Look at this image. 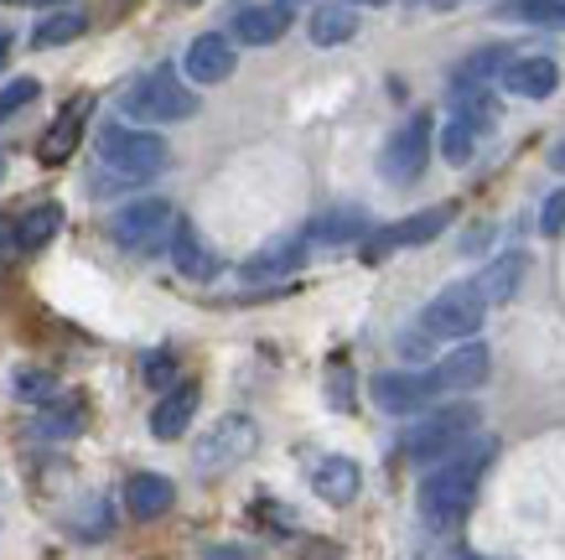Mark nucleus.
Listing matches in <instances>:
<instances>
[{
	"label": "nucleus",
	"instance_id": "nucleus-1",
	"mask_svg": "<svg viewBox=\"0 0 565 560\" xmlns=\"http://www.w3.org/2000/svg\"><path fill=\"white\" fill-rule=\"evenodd\" d=\"M493 462V436H472L462 452H451L446 462H436L426 477H420V493H415V509L430 529H457L478 504L482 473Z\"/></svg>",
	"mask_w": 565,
	"mask_h": 560
},
{
	"label": "nucleus",
	"instance_id": "nucleus-2",
	"mask_svg": "<svg viewBox=\"0 0 565 560\" xmlns=\"http://www.w3.org/2000/svg\"><path fill=\"white\" fill-rule=\"evenodd\" d=\"M120 109H125V119H136V125H172V119L198 115V94H192V84L177 68H151L125 88Z\"/></svg>",
	"mask_w": 565,
	"mask_h": 560
},
{
	"label": "nucleus",
	"instance_id": "nucleus-3",
	"mask_svg": "<svg viewBox=\"0 0 565 560\" xmlns=\"http://www.w3.org/2000/svg\"><path fill=\"white\" fill-rule=\"evenodd\" d=\"M99 161H104V171L125 187L151 182L156 171L167 167V140L151 136L146 125H104L99 130Z\"/></svg>",
	"mask_w": 565,
	"mask_h": 560
},
{
	"label": "nucleus",
	"instance_id": "nucleus-4",
	"mask_svg": "<svg viewBox=\"0 0 565 560\" xmlns=\"http://www.w3.org/2000/svg\"><path fill=\"white\" fill-rule=\"evenodd\" d=\"M478 436V405H436L420 410V421L405 431V457L411 462H446Z\"/></svg>",
	"mask_w": 565,
	"mask_h": 560
},
{
	"label": "nucleus",
	"instance_id": "nucleus-5",
	"mask_svg": "<svg viewBox=\"0 0 565 560\" xmlns=\"http://www.w3.org/2000/svg\"><path fill=\"white\" fill-rule=\"evenodd\" d=\"M482 317H488V302H482L478 281H457V286L436 290L420 311V327H426L436 342H467L482 332Z\"/></svg>",
	"mask_w": 565,
	"mask_h": 560
},
{
	"label": "nucleus",
	"instance_id": "nucleus-6",
	"mask_svg": "<svg viewBox=\"0 0 565 560\" xmlns=\"http://www.w3.org/2000/svg\"><path fill=\"white\" fill-rule=\"evenodd\" d=\"M430 140H436V125H430V109H415L379 151V177L390 187H411L420 182V171L430 161Z\"/></svg>",
	"mask_w": 565,
	"mask_h": 560
},
{
	"label": "nucleus",
	"instance_id": "nucleus-7",
	"mask_svg": "<svg viewBox=\"0 0 565 560\" xmlns=\"http://www.w3.org/2000/svg\"><path fill=\"white\" fill-rule=\"evenodd\" d=\"M259 446V425L249 415H218L207 425V436L192 446V467L198 473H234L239 462L255 457Z\"/></svg>",
	"mask_w": 565,
	"mask_h": 560
},
{
	"label": "nucleus",
	"instance_id": "nucleus-8",
	"mask_svg": "<svg viewBox=\"0 0 565 560\" xmlns=\"http://www.w3.org/2000/svg\"><path fill=\"white\" fill-rule=\"evenodd\" d=\"M177 223L182 219H177V208L167 198H136V203H125L109 219V234L125 250H161V244H172Z\"/></svg>",
	"mask_w": 565,
	"mask_h": 560
},
{
	"label": "nucleus",
	"instance_id": "nucleus-9",
	"mask_svg": "<svg viewBox=\"0 0 565 560\" xmlns=\"http://www.w3.org/2000/svg\"><path fill=\"white\" fill-rule=\"evenodd\" d=\"M436 394H441V384L430 369H390L374 379V405L390 415H420V410H430Z\"/></svg>",
	"mask_w": 565,
	"mask_h": 560
},
{
	"label": "nucleus",
	"instance_id": "nucleus-10",
	"mask_svg": "<svg viewBox=\"0 0 565 560\" xmlns=\"http://www.w3.org/2000/svg\"><path fill=\"white\" fill-rule=\"evenodd\" d=\"M451 213H457L451 203L420 208V213H411V219L390 223V229H379V234L369 239V250H363V255L379 260V255H394V250H415V244H430L436 234H446V223H451Z\"/></svg>",
	"mask_w": 565,
	"mask_h": 560
},
{
	"label": "nucleus",
	"instance_id": "nucleus-11",
	"mask_svg": "<svg viewBox=\"0 0 565 560\" xmlns=\"http://www.w3.org/2000/svg\"><path fill=\"white\" fill-rule=\"evenodd\" d=\"M488 369H493V353L482 348L478 338H467L457 342L451 353L436 358V384H441V394H462V390H478L482 379H488Z\"/></svg>",
	"mask_w": 565,
	"mask_h": 560
},
{
	"label": "nucleus",
	"instance_id": "nucleus-12",
	"mask_svg": "<svg viewBox=\"0 0 565 560\" xmlns=\"http://www.w3.org/2000/svg\"><path fill=\"white\" fill-rule=\"evenodd\" d=\"M234 68H239V52H234V36L223 32L192 36L188 57H182V73L192 84H223V78H234Z\"/></svg>",
	"mask_w": 565,
	"mask_h": 560
},
{
	"label": "nucleus",
	"instance_id": "nucleus-13",
	"mask_svg": "<svg viewBox=\"0 0 565 560\" xmlns=\"http://www.w3.org/2000/svg\"><path fill=\"white\" fill-rule=\"evenodd\" d=\"M88 109H94V99L88 94H78V99H68L63 109H57V119L47 125V136H42V161L47 167H63L73 151H78V140H84V125H88Z\"/></svg>",
	"mask_w": 565,
	"mask_h": 560
},
{
	"label": "nucleus",
	"instance_id": "nucleus-14",
	"mask_svg": "<svg viewBox=\"0 0 565 560\" xmlns=\"http://www.w3.org/2000/svg\"><path fill=\"white\" fill-rule=\"evenodd\" d=\"M311 239L307 234H280L270 239L265 250H255V255L244 260V281H275V275H296L301 271V260H307Z\"/></svg>",
	"mask_w": 565,
	"mask_h": 560
},
{
	"label": "nucleus",
	"instance_id": "nucleus-15",
	"mask_svg": "<svg viewBox=\"0 0 565 560\" xmlns=\"http://www.w3.org/2000/svg\"><path fill=\"white\" fill-rule=\"evenodd\" d=\"M172 504H177L172 477L136 473L130 483H125V509H130V519H140V525H151V519H161V514H172Z\"/></svg>",
	"mask_w": 565,
	"mask_h": 560
},
{
	"label": "nucleus",
	"instance_id": "nucleus-16",
	"mask_svg": "<svg viewBox=\"0 0 565 560\" xmlns=\"http://www.w3.org/2000/svg\"><path fill=\"white\" fill-rule=\"evenodd\" d=\"M498 84L519 94V99H550L555 84H561V68H555V57H514L509 68L498 73Z\"/></svg>",
	"mask_w": 565,
	"mask_h": 560
},
{
	"label": "nucleus",
	"instance_id": "nucleus-17",
	"mask_svg": "<svg viewBox=\"0 0 565 560\" xmlns=\"http://www.w3.org/2000/svg\"><path fill=\"white\" fill-rule=\"evenodd\" d=\"M311 488H317V498L322 504H332V509H343V504H353L363 488V473L353 457H322L317 467H311Z\"/></svg>",
	"mask_w": 565,
	"mask_h": 560
},
{
	"label": "nucleus",
	"instance_id": "nucleus-18",
	"mask_svg": "<svg viewBox=\"0 0 565 560\" xmlns=\"http://www.w3.org/2000/svg\"><path fill=\"white\" fill-rule=\"evenodd\" d=\"M524 271H530V255L524 250H509V255H498L482 265V275H472L482 290V302L488 306H503V302H514L519 286H524Z\"/></svg>",
	"mask_w": 565,
	"mask_h": 560
},
{
	"label": "nucleus",
	"instance_id": "nucleus-19",
	"mask_svg": "<svg viewBox=\"0 0 565 560\" xmlns=\"http://www.w3.org/2000/svg\"><path fill=\"white\" fill-rule=\"evenodd\" d=\"M291 27V11L270 0V6H244L239 17H234V36H239L244 47H275L280 36Z\"/></svg>",
	"mask_w": 565,
	"mask_h": 560
},
{
	"label": "nucleus",
	"instance_id": "nucleus-20",
	"mask_svg": "<svg viewBox=\"0 0 565 560\" xmlns=\"http://www.w3.org/2000/svg\"><path fill=\"white\" fill-rule=\"evenodd\" d=\"M198 400H203L198 384H177V390H167L151 410V431L161 436V442H177V436L192 425V415H198Z\"/></svg>",
	"mask_w": 565,
	"mask_h": 560
},
{
	"label": "nucleus",
	"instance_id": "nucleus-21",
	"mask_svg": "<svg viewBox=\"0 0 565 560\" xmlns=\"http://www.w3.org/2000/svg\"><path fill=\"white\" fill-rule=\"evenodd\" d=\"M307 36L317 42V47H343V42H353V36H359V11H353L348 0H327V6H317V11H311Z\"/></svg>",
	"mask_w": 565,
	"mask_h": 560
},
{
	"label": "nucleus",
	"instance_id": "nucleus-22",
	"mask_svg": "<svg viewBox=\"0 0 565 560\" xmlns=\"http://www.w3.org/2000/svg\"><path fill=\"white\" fill-rule=\"evenodd\" d=\"M301 234L311 239V244H353V239L374 234V223H369V213L363 208H332V213H322V219H311Z\"/></svg>",
	"mask_w": 565,
	"mask_h": 560
},
{
	"label": "nucleus",
	"instance_id": "nucleus-23",
	"mask_svg": "<svg viewBox=\"0 0 565 560\" xmlns=\"http://www.w3.org/2000/svg\"><path fill=\"white\" fill-rule=\"evenodd\" d=\"M167 250H172V265L188 275V281H213V275H218V255H213L203 239H198V229H192V223H177V234H172V244H167Z\"/></svg>",
	"mask_w": 565,
	"mask_h": 560
},
{
	"label": "nucleus",
	"instance_id": "nucleus-24",
	"mask_svg": "<svg viewBox=\"0 0 565 560\" xmlns=\"http://www.w3.org/2000/svg\"><path fill=\"white\" fill-rule=\"evenodd\" d=\"M84 394H57V400H47L42 405V415H36V431H47V436H73V431H84Z\"/></svg>",
	"mask_w": 565,
	"mask_h": 560
},
{
	"label": "nucleus",
	"instance_id": "nucleus-25",
	"mask_svg": "<svg viewBox=\"0 0 565 560\" xmlns=\"http://www.w3.org/2000/svg\"><path fill=\"white\" fill-rule=\"evenodd\" d=\"M57 229H63V208H57V203H36L32 213L17 223V244L32 255V250H42V244H52V239H57Z\"/></svg>",
	"mask_w": 565,
	"mask_h": 560
},
{
	"label": "nucleus",
	"instance_id": "nucleus-26",
	"mask_svg": "<svg viewBox=\"0 0 565 560\" xmlns=\"http://www.w3.org/2000/svg\"><path fill=\"white\" fill-rule=\"evenodd\" d=\"M478 136H482V125H472V119H451L441 130V156L451 161V167H467L472 156H478Z\"/></svg>",
	"mask_w": 565,
	"mask_h": 560
},
{
	"label": "nucleus",
	"instance_id": "nucleus-27",
	"mask_svg": "<svg viewBox=\"0 0 565 560\" xmlns=\"http://www.w3.org/2000/svg\"><path fill=\"white\" fill-rule=\"evenodd\" d=\"M88 32V17L84 11H57V17H47L42 27L32 32L36 47H63V42H73V36Z\"/></svg>",
	"mask_w": 565,
	"mask_h": 560
},
{
	"label": "nucleus",
	"instance_id": "nucleus-28",
	"mask_svg": "<svg viewBox=\"0 0 565 560\" xmlns=\"http://www.w3.org/2000/svg\"><path fill=\"white\" fill-rule=\"evenodd\" d=\"M32 99H36V78H17V84H6L0 88V125H6L11 115H21Z\"/></svg>",
	"mask_w": 565,
	"mask_h": 560
},
{
	"label": "nucleus",
	"instance_id": "nucleus-29",
	"mask_svg": "<svg viewBox=\"0 0 565 560\" xmlns=\"http://www.w3.org/2000/svg\"><path fill=\"white\" fill-rule=\"evenodd\" d=\"M327 394H332L338 410L353 405V369H348V363H332V369H327Z\"/></svg>",
	"mask_w": 565,
	"mask_h": 560
},
{
	"label": "nucleus",
	"instance_id": "nucleus-30",
	"mask_svg": "<svg viewBox=\"0 0 565 560\" xmlns=\"http://www.w3.org/2000/svg\"><path fill=\"white\" fill-rule=\"evenodd\" d=\"M540 229H545L550 239H555V234H565V187H561V192H550V198H545V208H540Z\"/></svg>",
	"mask_w": 565,
	"mask_h": 560
},
{
	"label": "nucleus",
	"instance_id": "nucleus-31",
	"mask_svg": "<svg viewBox=\"0 0 565 560\" xmlns=\"http://www.w3.org/2000/svg\"><path fill=\"white\" fill-rule=\"evenodd\" d=\"M17 394L21 400H32V405H47L52 373H17Z\"/></svg>",
	"mask_w": 565,
	"mask_h": 560
},
{
	"label": "nucleus",
	"instance_id": "nucleus-32",
	"mask_svg": "<svg viewBox=\"0 0 565 560\" xmlns=\"http://www.w3.org/2000/svg\"><path fill=\"white\" fill-rule=\"evenodd\" d=\"M172 373H177V358H167V353H156L151 363H146V379H151L156 390H167V384H172Z\"/></svg>",
	"mask_w": 565,
	"mask_h": 560
},
{
	"label": "nucleus",
	"instance_id": "nucleus-33",
	"mask_svg": "<svg viewBox=\"0 0 565 560\" xmlns=\"http://www.w3.org/2000/svg\"><path fill=\"white\" fill-rule=\"evenodd\" d=\"M203 560H244V550H234V545H218V550H207Z\"/></svg>",
	"mask_w": 565,
	"mask_h": 560
},
{
	"label": "nucleus",
	"instance_id": "nucleus-34",
	"mask_svg": "<svg viewBox=\"0 0 565 560\" xmlns=\"http://www.w3.org/2000/svg\"><path fill=\"white\" fill-rule=\"evenodd\" d=\"M6 57H11V32L0 27V68H6Z\"/></svg>",
	"mask_w": 565,
	"mask_h": 560
},
{
	"label": "nucleus",
	"instance_id": "nucleus-35",
	"mask_svg": "<svg viewBox=\"0 0 565 560\" xmlns=\"http://www.w3.org/2000/svg\"><path fill=\"white\" fill-rule=\"evenodd\" d=\"M550 167H555V171H565V140H561V146H555V151H550Z\"/></svg>",
	"mask_w": 565,
	"mask_h": 560
},
{
	"label": "nucleus",
	"instance_id": "nucleus-36",
	"mask_svg": "<svg viewBox=\"0 0 565 560\" xmlns=\"http://www.w3.org/2000/svg\"><path fill=\"white\" fill-rule=\"evenodd\" d=\"M555 27H561V32H565V0H561V6H555Z\"/></svg>",
	"mask_w": 565,
	"mask_h": 560
},
{
	"label": "nucleus",
	"instance_id": "nucleus-37",
	"mask_svg": "<svg viewBox=\"0 0 565 560\" xmlns=\"http://www.w3.org/2000/svg\"><path fill=\"white\" fill-rule=\"evenodd\" d=\"M348 6H390V0H348Z\"/></svg>",
	"mask_w": 565,
	"mask_h": 560
},
{
	"label": "nucleus",
	"instance_id": "nucleus-38",
	"mask_svg": "<svg viewBox=\"0 0 565 560\" xmlns=\"http://www.w3.org/2000/svg\"><path fill=\"white\" fill-rule=\"evenodd\" d=\"M6 6H47V0H6Z\"/></svg>",
	"mask_w": 565,
	"mask_h": 560
},
{
	"label": "nucleus",
	"instance_id": "nucleus-39",
	"mask_svg": "<svg viewBox=\"0 0 565 560\" xmlns=\"http://www.w3.org/2000/svg\"><path fill=\"white\" fill-rule=\"evenodd\" d=\"M280 6H286V11H296V6H307V0H280Z\"/></svg>",
	"mask_w": 565,
	"mask_h": 560
},
{
	"label": "nucleus",
	"instance_id": "nucleus-40",
	"mask_svg": "<svg viewBox=\"0 0 565 560\" xmlns=\"http://www.w3.org/2000/svg\"><path fill=\"white\" fill-rule=\"evenodd\" d=\"M415 6H441V0H415Z\"/></svg>",
	"mask_w": 565,
	"mask_h": 560
},
{
	"label": "nucleus",
	"instance_id": "nucleus-41",
	"mask_svg": "<svg viewBox=\"0 0 565 560\" xmlns=\"http://www.w3.org/2000/svg\"><path fill=\"white\" fill-rule=\"evenodd\" d=\"M467 560H482V556H467Z\"/></svg>",
	"mask_w": 565,
	"mask_h": 560
}]
</instances>
